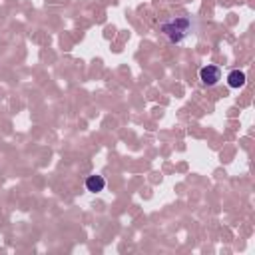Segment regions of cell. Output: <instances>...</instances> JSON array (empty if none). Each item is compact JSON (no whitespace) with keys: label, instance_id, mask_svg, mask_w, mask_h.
I'll return each mask as SVG.
<instances>
[{"label":"cell","instance_id":"cell-1","mask_svg":"<svg viewBox=\"0 0 255 255\" xmlns=\"http://www.w3.org/2000/svg\"><path fill=\"white\" fill-rule=\"evenodd\" d=\"M159 30L171 44H181L185 42V38H189L195 32V20L191 16H175L161 22Z\"/></svg>","mask_w":255,"mask_h":255},{"label":"cell","instance_id":"cell-2","mask_svg":"<svg viewBox=\"0 0 255 255\" xmlns=\"http://www.w3.org/2000/svg\"><path fill=\"white\" fill-rule=\"evenodd\" d=\"M199 80H201L203 86H209V88L215 86V84H219V80H221V68L219 66H213V64L203 66L199 70Z\"/></svg>","mask_w":255,"mask_h":255},{"label":"cell","instance_id":"cell-3","mask_svg":"<svg viewBox=\"0 0 255 255\" xmlns=\"http://www.w3.org/2000/svg\"><path fill=\"white\" fill-rule=\"evenodd\" d=\"M106 187V179L102 175H88L86 177V189L92 193H100Z\"/></svg>","mask_w":255,"mask_h":255},{"label":"cell","instance_id":"cell-4","mask_svg":"<svg viewBox=\"0 0 255 255\" xmlns=\"http://www.w3.org/2000/svg\"><path fill=\"white\" fill-rule=\"evenodd\" d=\"M245 72L243 70H231L227 74V86L229 88H243L245 86Z\"/></svg>","mask_w":255,"mask_h":255}]
</instances>
